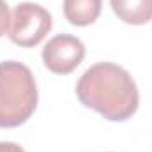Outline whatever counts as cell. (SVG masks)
<instances>
[{
  "mask_svg": "<svg viewBox=\"0 0 152 152\" xmlns=\"http://www.w3.org/2000/svg\"><path fill=\"white\" fill-rule=\"evenodd\" d=\"M76 96L83 106L96 110L112 122L131 118L140 104L133 76L113 62L90 66L76 83Z\"/></svg>",
  "mask_w": 152,
  "mask_h": 152,
  "instance_id": "cell-1",
  "label": "cell"
},
{
  "mask_svg": "<svg viewBox=\"0 0 152 152\" xmlns=\"http://www.w3.org/2000/svg\"><path fill=\"white\" fill-rule=\"evenodd\" d=\"M39 92L32 71L16 60L0 62V127L25 124L37 108Z\"/></svg>",
  "mask_w": 152,
  "mask_h": 152,
  "instance_id": "cell-2",
  "label": "cell"
},
{
  "mask_svg": "<svg viewBox=\"0 0 152 152\" xmlns=\"http://www.w3.org/2000/svg\"><path fill=\"white\" fill-rule=\"evenodd\" d=\"M51 25V14L42 5L34 2H21L11 12V25L7 36L14 44L21 48H32L48 36Z\"/></svg>",
  "mask_w": 152,
  "mask_h": 152,
  "instance_id": "cell-3",
  "label": "cell"
},
{
  "mask_svg": "<svg viewBox=\"0 0 152 152\" xmlns=\"http://www.w3.org/2000/svg\"><path fill=\"white\" fill-rule=\"evenodd\" d=\"M85 58V44L71 34H58L42 48V62L55 75H69Z\"/></svg>",
  "mask_w": 152,
  "mask_h": 152,
  "instance_id": "cell-4",
  "label": "cell"
},
{
  "mask_svg": "<svg viewBox=\"0 0 152 152\" xmlns=\"http://www.w3.org/2000/svg\"><path fill=\"white\" fill-rule=\"evenodd\" d=\"M117 18L127 25H145L152 21V0H110Z\"/></svg>",
  "mask_w": 152,
  "mask_h": 152,
  "instance_id": "cell-5",
  "label": "cell"
},
{
  "mask_svg": "<svg viewBox=\"0 0 152 152\" xmlns=\"http://www.w3.org/2000/svg\"><path fill=\"white\" fill-rule=\"evenodd\" d=\"M103 0H64V16L76 27L92 25L101 14Z\"/></svg>",
  "mask_w": 152,
  "mask_h": 152,
  "instance_id": "cell-6",
  "label": "cell"
},
{
  "mask_svg": "<svg viewBox=\"0 0 152 152\" xmlns=\"http://www.w3.org/2000/svg\"><path fill=\"white\" fill-rule=\"evenodd\" d=\"M9 25H11V11L5 0H0V37L5 36L9 32Z\"/></svg>",
  "mask_w": 152,
  "mask_h": 152,
  "instance_id": "cell-7",
  "label": "cell"
},
{
  "mask_svg": "<svg viewBox=\"0 0 152 152\" xmlns=\"http://www.w3.org/2000/svg\"><path fill=\"white\" fill-rule=\"evenodd\" d=\"M0 152H25V149L14 142H0Z\"/></svg>",
  "mask_w": 152,
  "mask_h": 152,
  "instance_id": "cell-8",
  "label": "cell"
}]
</instances>
